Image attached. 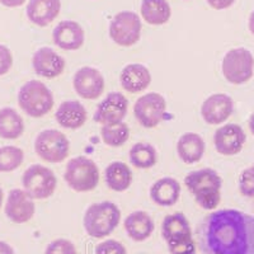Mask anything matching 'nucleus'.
<instances>
[{
  "instance_id": "6e6552de",
  "label": "nucleus",
  "mask_w": 254,
  "mask_h": 254,
  "mask_svg": "<svg viewBox=\"0 0 254 254\" xmlns=\"http://www.w3.org/2000/svg\"><path fill=\"white\" fill-rule=\"evenodd\" d=\"M70 142L61 131L45 130L35 140V151L47 163H61L69 155Z\"/></svg>"
},
{
  "instance_id": "4468645a",
  "label": "nucleus",
  "mask_w": 254,
  "mask_h": 254,
  "mask_svg": "<svg viewBox=\"0 0 254 254\" xmlns=\"http://www.w3.org/2000/svg\"><path fill=\"white\" fill-rule=\"evenodd\" d=\"M247 136L244 130L237 124L224 125L214 135V145L217 153L231 156L240 153L246 144Z\"/></svg>"
},
{
  "instance_id": "7c9ffc66",
  "label": "nucleus",
  "mask_w": 254,
  "mask_h": 254,
  "mask_svg": "<svg viewBox=\"0 0 254 254\" xmlns=\"http://www.w3.org/2000/svg\"><path fill=\"white\" fill-rule=\"evenodd\" d=\"M45 254H76V247L67 239H56L46 247Z\"/></svg>"
},
{
  "instance_id": "4c0bfd02",
  "label": "nucleus",
  "mask_w": 254,
  "mask_h": 254,
  "mask_svg": "<svg viewBox=\"0 0 254 254\" xmlns=\"http://www.w3.org/2000/svg\"><path fill=\"white\" fill-rule=\"evenodd\" d=\"M0 254H14V249L8 243L0 240Z\"/></svg>"
},
{
  "instance_id": "5701e85b",
  "label": "nucleus",
  "mask_w": 254,
  "mask_h": 254,
  "mask_svg": "<svg viewBox=\"0 0 254 254\" xmlns=\"http://www.w3.org/2000/svg\"><path fill=\"white\" fill-rule=\"evenodd\" d=\"M125 231L133 242H145L151 237L154 231V221L145 211L131 212L125 219Z\"/></svg>"
},
{
  "instance_id": "473e14b6",
  "label": "nucleus",
  "mask_w": 254,
  "mask_h": 254,
  "mask_svg": "<svg viewBox=\"0 0 254 254\" xmlns=\"http://www.w3.org/2000/svg\"><path fill=\"white\" fill-rule=\"evenodd\" d=\"M95 254H127V251L119 240L108 239L99 243L95 248Z\"/></svg>"
},
{
  "instance_id": "aec40b11",
  "label": "nucleus",
  "mask_w": 254,
  "mask_h": 254,
  "mask_svg": "<svg viewBox=\"0 0 254 254\" xmlns=\"http://www.w3.org/2000/svg\"><path fill=\"white\" fill-rule=\"evenodd\" d=\"M60 9V0H29L26 12L32 23L46 27L58 17Z\"/></svg>"
},
{
  "instance_id": "bb28decb",
  "label": "nucleus",
  "mask_w": 254,
  "mask_h": 254,
  "mask_svg": "<svg viewBox=\"0 0 254 254\" xmlns=\"http://www.w3.org/2000/svg\"><path fill=\"white\" fill-rule=\"evenodd\" d=\"M171 14V5L167 0H142L141 15L146 23L153 26L165 24Z\"/></svg>"
},
{
  "instance_id": "a211bd4d",
  "label": "nucleus",
  "mask_w": 254,
  "mask_h": 254,
  "mask_svg": "<svg viewBox=\"0 0 254 254\" xmlns=\"http://www.w3.org/2000/svg\"><path fill=\"white\" fill-rule=\"evenodd\" d=\"M162 237L168 246L192 239L190 222L182 212L167 215L162 222Z\"/></svg>"
},
{
  "instance_id": "a878e982",
  "label": "nucleus",
  "mask_w": 254,
  "mask_h": 254,
  "mask_svg": "<svg viewBox=\"0 0 254 254\" xmlns=\"http://www.w3.org/2000/svg\"><path fill=\"white\" fill-rule=\"evenodd\" d=\"M24 121L14 108L5 107L0 110V137L15 140L23 135Z\"/></svg>"
},
{
  "instance_id": "e433bc0d",
  "label": "nucleus",
  "mask_w": 254,
  "mask_h": 254,
  "mask_svg": "<svg viewBox=\"0 0 254 254\" xmlns=\"http://www.w3.org/2000/svg\"><path fill=\"white\" fill-rule=\"evenodd\" d=\"M26 0H0V3L3 5L8 6V8H17L24 3Z\"/></svg>"
},
{
  "instance_id": "f257e3e1",
  "label": "nucleus",
  "mask_w": 254,
  "mask_h": 254,
  "mask_svg": "<svg viewBox=\"0 0 254 254\" xmlns=\"http://www.w3.org/2000/svg\"><path fill=\"white\" fill-rule=\"evenodd\" d=\"M203 254H254V216L226 208L211 212L197 228Z\"/></svg>"
},
{
  "instance_id": "c9c22d12",
  "label": "nucleus",
  "mask_w": 254,
  "mask_h": 254,
  "mask_svg": "<svg viewBox=\"0 0 254 254\" xmlns=\"http://www.w3.org/2000/svg\"><path fill=\"white\" fill-rule=\"evenodd\" d=\"M206 1L208 3V5L212 6L214 9L221 10V9H226L233 5L235 0H206Z\"/></svg>"
},
{
  "instance_id": "412c9836",
  "label": "nucleus",
  "mask_w": 254,
  "mask_h": 254,
  "mask_svg": "<svg viewBox=\"0 0 254 254\" xmlns=\"http://www.w3.org/2000/svg\"><path fill=\"white\" fill-rule=\"evenodd\" d=\"M181 196V185L172 177H164L156 181L150 188V198L155 205L171 207L178 202Z\"/></svg>"
},
{
  "instance_id": "a19ab883",
  "label": "nucleus",
  "mask_w": 254,
  "mask_h": 254,
  "mask_svg": "<svg viewBox=\"0 0 254 254\" xmlns=\"http://www.w3.org/2000/svg\"><path fill=\"white\" fill-rule=\"evenodd\" d=\"M3 199H4V193H3V190L0 188V207L3 206Z\"/></svg>"
},
{
  "instance_id": "423d86ee",
  "label": "nucleus",
  "mask_w": 254,
  "mask_h": 254,
  "mask_svg": "<svg viewBox=\"0 0 254 254\" xmlns=\"http://www.w3.org/2000/svg\"><path fill=\"white\" fill-rule=\"evenodd\" d=\"M22 186L33 199H45L54 194L58 186V179L50 168L33 164L23 173Z\"/></svg>"
},
{
  "instance_id": "9b49d317",
  "label": "nucleus",
  "mask_w": 254,
  "mask_h": 254,
  "mask_svg": "<svg viewBox=\"0 0 254 254\" xmlns=\"http://www.w3.org/2000/svg\"><path fill=\"white\" fill-rule=\"evenodd\" d=\"M128 111V99L120 92H112L97 106L94 121L103 125H116L124 121Z\"/></svg>"
},
{
  "instance_id": "f03ea898",
  "label": "nucleus",
  "mask_w": 254,
  "mask_h": 254,
  "mask_svg": "<svg viewBox=\"0 0 254 254\" xmlns=\"http://www.w3.org/2000/svg\"><path fill=\"white\" fill-rule=\"evenodd\" d=\"M185 185L193 194L198 206L205 210H214L221 201L220 190L222 181L217 172L211 168H203L188 173L185 178Z\"/></svg>"
},
{
  "instance_id": "9d476101",
  "label": "nucleus",
  "mask_w": 254,
  "mask_h": 254,
  "mask_svg": "<svg viewBox=\"0 0 254 254\" xmlns=\"http://www.w3.org/2000/svg\"><path fill=\"white\" fill-rule=\"evenodd\" d=\"M167 102L159 93H147L140 97L133 107L136 120L145 128H153L164 120Z\"/></svg>"
},
{
  "instance_id": "6ab92c4d",
  "label": "nucleus",
  "mask_w": 254,
  "mask_h": 254,
  "mask_svg": "<svg viewBox=\"0 0 254 254\" xmlns=\"http://www.w3.org/2000/svg\"><path fill=\"white\" fill-rule=\"evenodd\" d=\"M58 124L67 130H78L88 119L85 107L78 101H66L59 106L55 113Z\"/></svg>"
},
{
  "instance_id": "72a5a7b5",
  "label": "nucleus",
  "mask_w": 254,
  "mask_h": 254,
  "mask_svg": "<svg viewBox=\"0 0 254 254\" xmlns=\"http://www.w3.org/2000/svg\"><path fill=\"white\" fill-rule=\"evenodd\" d=\"M168 248H169L171 254H196V244L193 242V238L176 243V244H171V246H168Z\"/></svg>"
},
{
  "instance_id": "c85d7f7f",
  "label": "nucleus",
  "mask_w": 254,
  "mask_h": 254,
  "mask_svg": "<svg viewBox=\"0 0 254 254\" xmlns=\"http://www.w3.org/2000/svg\"><path fill=\"white\" fill-rule=\"evenodd\" d=\"M102 140L112 147L122 146L130 137V128L124 122L116 125H103L101 128Z\"/></svg>"
},
{
  "instance_id": "b1692460",
  "label": "nucleus",
  "mask_w": 254,
  "mask_h": 254,
  "mask_svg": "<svg viewBox=\"0 0 254 254\" xmlns=\"http://www.w3.org/2000/svg\"><path fill=\"white\" fill-rule=\"evenodd\" d=\"M177 153L183 163L194 164L199 162L205 154V141L198 133H183L177 144Z\"/></svg>"
},
{
  "instance_id": "f704fd0d",
  "label": "nucleus",
  "mask_w": 254,
  "mask_h": 254,
  "mask_svg": "<svg viewBox=\"0 0 254 254\" xmlns=\"http://www.w3.org/2000/svg\"><path fill=\"white\" fill-rule=\"evenodd\" d=\"M13 66V55L10 50L0 44V76L5 75Z\"/></svg>"
},
{
  "instance_id": "0eeeda50",
  "label": "nucleus",
  "mask_w": 254,
  "mask_h": 254,
  "mask_svg": "<svg viewBox=\"0 0 254 254\" xmlns=\"http://www.w3.org/2000/svg\"><path fill=\"white\" fill-rule=\"evenodd\" d=\"M254 58L247 49H233L222 59V74L231 84H244L253 76Z\"/></svg>"
},
{
  "instance_id": "f3484780",
  "label": "nucleus",
  "mask_w": 254,
  "mask_h": 254,
  "mask_svg": "<svg viewBox=\"0 0 254 254\" xmlns=\"http://www.w3.org/2000/svg\"><path fill=\"white\" fill-rule=\"evenodd\" d=\"M52 40H54V44L60 49L74 51L83 46L85 35L78 22L63 20L52 32Z\"/></svg>"
},
{
  "instance_id": "cd10ccee",
  "label": "nucleus",
  "mask_w": 254,
  "mask_h": 254,
  "mask_svg": "<svg viewBox=\"0 0 254 254\" xmlns=\"http://www.w3.org/2000/svg\"><path fill=\"white\" fill-rule=\"evenodd\" d=\"M128 158L133 167L139 169H150L158 162V153L151 144L137 142L130 149Z\"/></svg>"
},
{
  "instance_id": "2eb2a0df",
  "label": "nucleus",
  "mask_w": 254,
  "mask_h": 254,
  "mask_svg": "<svg viewBox=\"0 0 254 254\" xmlns=\"http://www.w3.org/2000/svg\"><path fill=\"white\" fill-rule=\"evenodd\" d=\"M234 112V101L224 93L210 95L201 107V116L208 125H220L225 122Z\"/></svg>"
},
{
  "instance_id": "20e7f679",
  "label": "nucleus",
  "mask_w": 254,
  "mask_h": 254,
  "mask_svg": "<svg viewBox=\"0 0 254 254\" xmlns=\"http://www.w3.org/2000/svg\"><path fill=\"white\" fill-rule=\"evenodd\" d=\"M54 95L51 90L40 80H29L18 92V104L20 110L33 119L46 116L54 107Z\"/></svg>"
},
{
  "instance_id": "393cba45",
  "label": "nucleus",
  "mask_w": 254,
  "mask_h": 254,
  "mask_svg": "<svg viewBox=\"0 0 254 254\" xmlns=\"http://www.w3.org/2000/svg\"><path fill=\"white\" fill-rule=\"evenodd\" d=\"M104 181L108 188L115 192H124L132 183V172L122 162H113L106 168Z\"/></svg>"
},
{
  "instance_id": "dca6fc26",
  "label": "nucleus",
  "mask_w": 254,
  "mask_h": 254,
  "mask_svg": "<svg viewBox=\"0 0 254 254\" xmlns=\"http://www.w3.org/2000/svg\"><path fill=\"white\" fill-rule=\"evenodd\" d=\"M65 60L50 47H41L33 54L32 66L38 76L54 79L61 75L65 69Z\"/></svg>"
},
{
  "instance_id": "f8f14e48",
  "label": "nucleus",
  "mask_w": 254,
  "mask_h": 254,
  "mask_svg": "<svg viewBox=\"0 0 254 254\" xmlns=\"http://www.w3.org/2000/svg\"><path fill=\"white\" fill-rule=\"evenodd\" d=\"M5 215L14 224H24L33 217L36 205L33 198L24 190L14 188L9 192L5 202Z\"/></svg>"
},
{
  "instance_id": "4be33fe9",
  "label": "nucleus",
  "mask_w": 254,
  "mask_h": 254,
  "mask_svg": "<svg viewBox=\"0 0 254 254\" xmlns=\"http://www.w3.org/2000/svg\"><path fill=\"white\" fill-rule=\"evenodd\" d=\"M121 87L128 93H139L146 89L151 83L150 71L141 64H130L122 70Z\"/></svg>"
},
{
  "instance_id": "1a4fd4ad",
  "label": "nucleus",
  "mask_w": 254,
  "mask_h": 254,
  "mask_svg": "<svg viewBox=\"0 0 254 254\" xmlns=\"http://www.w3.org/2000/svg\"><path fill=\"white\" fill-rule=\"evenodd\" d=\"M110 36L120 46H132L141 36V20L133 12H120L110 24Z\"/></svg>"
},
{
  "instance_id": "ea45409f",
  "label": "nucleus",
  "mask_w": 254,
  "mask_h": 254,
  "mask_svg": "<svg viewBox=\"0 0 254 254\" xmlns=\"http://www.w3.org/2000/svg\"><path fill=\"white\" fill-rule=\"evenodd\" d=\"M249 128H251V132L254 135V113L251 116V119H249Z\"/></svg>"
},
{
  "instance_id": "2f4dec72",
  "label": "nucleus",
  "mask_w": 254,
  "mask_h": 254,
  "mask_svg": "<svg viewBox=\"0 0 254 254\" xmlns=\"http://www.w3.org/2000/svg\"><path fill=\"white\" fill-rule=\"evenodd\" d=\"M240 193L246 197H254V169L253 167L243 171L239 178Z\"/></svg>"
},
{
  "instance_id": "58836bf2",
  "label": "nucleus",
  "mask_w": 254,
  "mask_h": 254,
  "mask_svg": "<svg viewBox=\"0 0 254 254\" xmlns=\"http://www.w3.org/2000/svg\"><path fill=\"white\" fill-rule=\"evenodd\" d=\"M249 29H251V32L254 36V10L252 12L251 17H249Z\"/></svg>"
},
{
  "instance_id": "ddd939ff",
  "label": "nucleus",
  "mask_w": 254,
  "mask_h": 254,
  "mask_svg": "<svg viewBox=\"0 0 254 254\" xmlns=\"http://www.w3.org/2000/svg\"><path fill=\"white\" fill-rule=\"evenodd\" d=\"M74 90L84 99H97L103 94L104 78L101 71L94 67L84 66L75 72L72 79Z\"/></svg>"
},
{
  "instance_id": "7ed1b4c3",
  "label": "nucleus",
  "mask_w": 254,
  "mask_h": 254,
  "mask_svg": "<svg viewBox=\"0 0 254 254\" xmlns=\"http://www.w3.org/2000/svg\"><path fill=\"white\" fill-rule=\"evenodd\" d=\"M121 220V211L110 201L93 203L85 211L83 225L87 234L95 239H102L115 230Z\"/></svg>"
},
{
  "instance_id": "79ce46f5",
  "label": "nucleus",
  "mask_w": 254,
  "mask_h": 254,
  "mask_svg": "<svg viewBox=\"0 0 254 254\" xmlns=\"http://www.w3.org/2000/svg\"><path fill=\"white\" fill-rule=\"evenodd\" d=\"M253 169H254V164H253Z\"/></svg>"
},
{
  "instance_id": "c756f323",
  "label": "nucleus",
  "mask_w": 254,
  "mask_h": 254,
  "mask_svg": "<svg viewBox=\"0 0 254 254\" xmlns=\"http://www.w3.org/2000/svg\"><path fill=\"white\" fill-rule=\"evenodd\" d=\"M24 162V153L22 149L12 145L0 147V173H9L22 165Z\"/></svg>"
},
{
  "instance_id": "39448f33",
  "label": "nucleus",
  "mask_w": 254,
  "mask_h": 254,
  "mask_svg": "<svg viewBox=\"0 0 254 254\" xmlns=\"http://www.w3.org/2000/svg\"><path fill=\"white\" fill-rule=\"evenodd\" d=\"M64 178L75 192H89L98 186L99 169L92 159L76 156L67 163Z\"/></svg>"
}]
</instances>
